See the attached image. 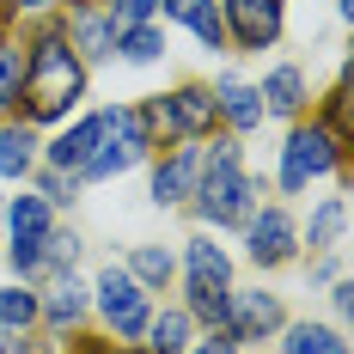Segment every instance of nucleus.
<instances>
[{"label": "nucleus", "mask_w": 354, "mask_h": 354, "mask_svg": "<svg viewBox=\"0 0 354 354\" xmlns=\"http://www.w3.org/2000/svg\"><path fill=\"white\" fill-rule=\"evenodd\" d=\"M80 98H86V62L73 55L68 25H43L31 37V49H25V80H19V98H12L25 110L19 122H31V129L37 122H55Z\"/></svg>", "instance_id": "1"}, {"label": "nucleus", "mask_w": 354, "mask_h": 354, "mask_svg": "<svg viewBox=\"0 0 354 354\" xmlns=\"http://www.w3.org/2000/svg\"><path fill=\"white\" fill-rule=\"evenodd\" d=\"M196 214L214 220V226H245L257 214V183L239 165V141H220L202 147V183H196Z\"/></svg>", "instance_id": "2"}, {"label": "nucleus", "mask_w": 354, "mask_h": 354, "mask_svg": "<svg viewBox=\"0 0 354 354\" xmlns=\"http://www.w3.org/2000/svg\"><path fill=\"white\" fill-rule=\"evenodd\" d=\"M342 159H348V147L336 141L324 122H299L281 147V189H306L312 177L342 171Z\"/></svg>", "instance_id": "3"}, {"label": "nucleus", "mask_w": 354, "mask_h": 354, "mask_svg": "<svg viewBox=\"0 0 354 354\" xmlns=\"http://www.w3.org/2000/svg\"><path fill=\"white\" fill-rule=\"evenodd\" d=\"M92 293H98V312H104V324L122 336V342H135V336L147 330V318H153V299H147V287L135 281L129 269H116V263H110L104 275H98V287H92Z\"/></svg>", "instance_id": "4"}, {"label": "nucleus", "mask_w": 354, "mask_h": 354, "mask_svg": "<svg viewBox=\"0 0 354 354\" xmlns=\"http://www.w3.org/2000/svg\"><path fill=\"white\" fill-rule=\"evenodd\" d=\"M147 116H153V129H165L171 141H202L220 110H214L208 86H177V92H159V98L147 104Z\"/></svg>", "instance_id": "5"}, {"label": "nucleus", "mask_w": 354, "mask_h": 354, "mask_svg": "<svg viewBox=\"0 0 354 354\" xmlns=\"http://www.w3.org/2000/svg\"><path fill=\"white\" fill-rule=\"evenodd\" d=\"M220 19H226V37H232L239 49H269V43L281 37L287 0H226Z\"/></svg>", "instance_id": "6"}, {"label": "nucleus", "mask_w": 354, "mask_h": 354, "mask_svg": "<svg viewBox=\"0 0 354 354\" xmlns=\"http://www.w3.org/2000/svg\"><path fill=\"white\" fill-rule=\"evenodd\" d=\"M245 245H250V263L257 269H281L299 257V232H293V220L287 208H263L245 220Z\"/></svg>", "instance_id": "7"}, {"label": "nucleus", "mask_w": 354, "mask_h": 354, "mask_svg": "<svg viewBox=\"0 0 354 354\" xmlns=\"http://www.w3.org/2000/svg\"><path fill=\"white\" fill-rule=\"evenodd\" d=\"M281 299H275V293H263V287H257V293H232V287H226V336H232V342H263V336H275V330H281Z\"/></svg>", "instance_id": "8"}, {"label": "nucleus", "mask_w": 354, "mask_h": 354, "mask_svg": "<svg viewBox=\"0 0 354 354\" xmlns=\"http://www.w3.org/2000/svg\"><path fill=\"white\" fill-rule=\"evenodd\" d=\"M196 183H202V147L183 141L171 159L153 171V202H159V208H177V202H189V196H196Z\"/></svg>", "instance_id": "9"}, {"label": "nucleus", "mask_w": 354, "mask_h": 354, "mask_svg": "<svg viewBox=\"0 0 354 354\" xmlns=\"http://www.w3.org/2000/svg\"><path fill=\"white\" fill-rule=\"evenodd\" d=\"M98 141H104V110L86 116V122H73L68 135H55V141H49V165L68 171V177H80V171H86V159L98 153Z\"/></svg>", "instance_id": "10"}, {"label": "nucleus", "mask_w": 354, "mask_h": 354, "mask_svg": "<svg viewBox=\"0 0 354 354\" xmlns=\"http://www.w3.org/2000/svg\"><path fill=\"white\" fill-rule=\"evenodd\" d=\"M68 43H73V55H86V62H104V55H116V25H110V12L73 6Z\"/></svg>", "instance_id": "11"}, {"label": "nucleus", "mask_w": 354, "mask_h": 354, "mask_svg": "<svg viewBox=\"0 0 354 354\" xmlns=\"http://www.w3.org/2000/svg\"><path fill=\"white\" fill-rule=\"evenodd\" d=\"M257 98H263L269 116H299V110H306V73L299 68H275L257 86Z\"/></svg>", "instance_id": "12"}, {"label": "nucleus", "mask_w": 354, "mask_h": 354, "mask_svg": "<svg viewBox=\"0 0 354 354\" xmlns=\"http://www.w3.org/2000/svg\"><path fill=\"white\" fill-rule=\"evenodd\" d=\"M214 110L232 122V129H257L269 110H263V98H257V86H239V80H220V92H214Z\"/></svg>", "instance_id": "13"}, {"label": "nucleus", "mask_w": 354, "mask_h": 354, "mask_svg": "<svg viewBox=\"0 0 354 354\" xmlns=\"http://www.w3.org/2000/svg\"><path fill=\"white\" fill-rule=\"evenodd\" d=\"M37 165V129L31 122H0V177H25Z\"/></svg>", "instance_id": "14"}, {"label": "nucleus", "mask_w": 354, "mask_h": 354, "mask_svg": "<svg viewBox=\"0 0 354 354\" xmlns=\"http://www.w3.org/2000/svg\"><path fill=\"white\" fill-rule=\"evenodd\" d=\"M0 214H6V226H12V239H25V245H43V232L55 226L43 196H12V202H6Z\"/></svg>", "instance_id": "15"}, {"label": "nucleus", "mask_w": 354, "mask_h": 354, "mask_svg": "<svg viewBox=\"0 0 354 354\" xmlns=\"http://www.w3.org/2000/svg\"><path fill=\"white\" fill-rule=\"evenodd\" d=\"M86 306H92L86 287L73 281V275H62V281L49 287V299H37V318H49L55 330H62V324H80V318H86Z\"/></svg>", "instance_id": "16"}, {"label": "nucleus", "mask_w": 354, "mask_h": 354, "mask_svg": "<svg viewBox=\"0 0 354 354\" xmlns=\"http://www.w3.org/2000/svg\"><path fill=\"white\" fill-rule=\"evenodd\" d=\"M129 275H135L147 293H159V287L177 275V263H171V250H165V245H135V250H129Z\"/></svg>", "instance_id": "17"}, {"label": "nucleus", "mask_w": 354, "mask_h": 354, "mask_svg": "<svg viewBox=\"0 0 354 354\" xmlns=\"http://www.w3.org/2000/svg\"><path fill=\"white\" fill-rule=\"evenodd\" d=\"M147 354H183L189 348V312H159V318H147Z\"/></svg>", "instance_id": "18"}, {"label": "nucleus", "mask_w": 354, "mask_h": 354, "mask_svg": "<svg viewBox=\"0 0 354 354\" xmlns=\"http://www.w3.org/2000/svg\"><path fill=\"white\" fill-rule=\"evenodd\" d=\"M287 354H348V342L330 324H293L287 330Z\"/></svg>", "instance_id": "19"}, {"label": "nucleus", "mask_w": 354, "mask_h": 354, "mask_svg": "<svg viewBox=\"0 0 354 354\" xmlns=\"http://www.w3.org/2000/svg\"><path fill=\"white\" fill-rule=\"evenodd\" d=\"M116 55H122V62H135V68H147V62H159V55H165V37L153 31V25H129V31H116Z\"/></svg>", "instance_id": "20"}, {"label": "nucleus", "mask_w": 354, "mask_h": 354, "mask_svg": "<svg viewBox=\"0 0 354 354\" xmlns=\"http://www.w3.org/2000/svg\"><path fill=\"white\" fill-rule=\"evenodd\" d=\"M342 226H348V202H342V196H330V202L312 214V250L342 245Z\"/></svg>", "instance_id": "21"}, {"label": "nucleus", "mask_w": 354, "mask_h": 354, "mask_svg": "<svg viewBox=\"0 0 354 354\" xmlns=\"http://www.w3.org/2000/svg\"><path fill=\"white\" fill-rule=\"evenodd\" d=\"M25 324H37V293L31 287H6L0 293V330H25Z\"/></svg>", "instance_id": "22"}, {"label": "nucleus", "mask_w": 354, "mask_h": 354, "mask_svg": "<svg viewBox=\"0 0 354 354\" xmlns=\"http://www.w3.org/2000/svg\"><path fill=\"white\" fill-rule=\"evenodd\" d=\"M19 80H25V49L0 37V110L19 98Z\"/></svg>", "instance_id": "23"}, {"label": "nucleus", "mask_w": 354, "mask_h": 354, "mask_svg": "<svg viewBox=\"0 0 354 354\" xmlns=\"http://www.w3.org/2000/svg\"><path fill=\"white\" fill-rule=\"evenodd\" d=\"M153 12H159V0H110V25H116V31L153 25Z\"/></svg>", "instance_id": "24"}, {"label": "nucleus", "mask_w": 354, "mask_h": 354, "mask_svg": "<svg viewBox=\"0 0 354 354\" xmlns=\"http://www.w3.org/2000/svg\"><path fill=\"white\" fill-rule=\"evenodd\" d=\"M324 129H330L336 141L348 147V86H336V92L324 98Z\"/></svg>", "instance_id": "25"}, {"label": "nucleus", "mask_w": 354, "mask_h": 354, "mask_svg": "<svg viewBox=\"0 0 354 354\" xmlns=\"http://www.w3.org/2000/svg\"><path fill=\"white\" fill-rule=\"evenodd\" d=\"M189 31L202 37V49H226V19H220V6H208V12H202Z\"/></svg>", "instance_id": "26"}, {"label": "nucleus", "mask_w": 354, "mask_h": 354, "mask_svg": "<svg viewBox=\"0 0 354 354\" xmlns=\"http://www.w3.org/2000/svg\"><path fill=\"white\" fill-rule=\"evenodd\" d=\"M37 269H43V245L12 239V275H37Z\"/></svg>", "instance_id": "27"}, {"label": "nucleus", "mask_w": 354, "mask_h": 354, "mask_svg": "<svg viewBox=\"0 0 354 354\" xmlns=\"http://www.w3.org/2000/svg\"><path fill=\"white\" fill-rule=\"evenodd\" d=\"M159 6H165V19H177V25H196L214 0H159Z\"/></svg>", "instance_id": "28"}, {"label": "nucleus", "mask_w": 354, "mask_h": 354, "mask_svg": "<svg viewBox=\"0 0 354 354\" xmlns=\"http://www.w3.org/2000/svg\"><path fill=\"white\" fill-rule=\"evenodd\" d=\"M43 202H73V177H62L49 165V171H43Z\"/></svg>", "instance_id": "29"}, {"label": "nucleus", "mask_w": 354, "mask_h": 354, "mask_svg": "<svg viewBox=\"0 0 354 354\" xmlns=\"http://www.w3.org/2000/svg\"><path fill=\"white\" fill-rule=\"evenodd\" d=\"M183 354H239V342H232L226 330H214V336H202V342H189Z\"/></svg>", "instance_id": "30"}, {"label": "nucleus", "mask_w": 354, "mask_h": 354, "mask_svg": "<svg viewBox=\"0 0 354 354\" xmlns=\"http://www.w3.org/2000/svg\"><path fill=\"white\" fill-rule=\"evenodd\" d=\"M43 6H55V0H0V12H43Z\"/></svg>", "instance_id": "31"}, {"label": "nucleus", "mask_w": 354, "mask_h": 354, "mask_svg": "<svg viewBox=\"0 0 354 354\" xmlns=\"http://www.w3.org/2000/svg\"><path fill=\"white\" fill-rule=\"evenodd\" d=\"M0 354H31V348H25V336H19V330H0Z\"/></svg>", "instance_id": "32"}, {"label": "nucleus", "mask_w": 354, "mask_h": 354, "mask_svg": "<svg viewBox=\"0 0 354 354\" xmlns=\"http://www.w3.org/2000/svg\"><path fill=\"white\" fill-rule=\"evenodd\" d=\"M73 354H122V348H110V342H80Z\"/></svg>", "instance_id": "33"}, {"label": "nucleus", "mask_w": 354, "mask_h": 354, "mask_svg": "<svg viewBox=\"0 0 354 354\" xmlns=\"http://www.w3.org/2000/svg\"><path fill=\"white\" fill-rule=\"evenodd\" d=\"M73 6H92V0H73Z\"/></svg>", "instance_id": "34"}]
</instances>
